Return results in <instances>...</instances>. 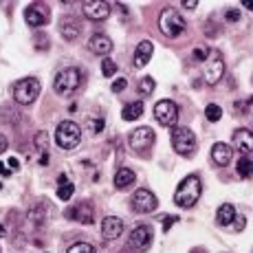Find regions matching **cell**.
Listing matches in <instances>:
<instances>
[{"instance_id":"36","label":"cell","mask_w":253,"mask_h":253,"mask_svg":"<svg viewBox=\"0 0 253 253\" xmlns=\"http://www.w3.org/2000/svg\"><path fill=\"white\" fill-rule=\"evenodd\" d=\"M91 128H93V132H101L104 130V119H95V121L91 119Z\"/></svg>"},{"instance_id":"17","label":"cell","mask_w":253,"mask_h":253,"mask_svg":"<svg viewBox=\"0 0 253 253\" xmlns=\"http://www.w3.org/2000/svg\"><path fill=\"white\" fill-rule=\"evenodd\" d=\"M231 157H234V150H231L227 143L218 141V143L211 145V158H214L216 165H220V167L229 165V163H231Z\"/></svg>"},{"instance_id":"24","label":"cell","mask_w":253,"mask_h":253,"mask_svg":"<svg viewBox=\"0 0 253 253\" xmlns=\"http://www.w3.org/2000/svg\"><path fill=\"white\" fill-rule=\"evenodd\" d=\"M236 172L240 178H253V161L249 157H240L238 165H236Z\"/></svg>"},{"instance_id":"6","label":"cell","mask_w":253,"mask_h":253,"mask_svg":"<svg viewBox=\"0 0 253 253\" xmlns=\"http://www.w3.org/2000/svg\"><path fill=\"white\" fill-rule=\"evenodd\" d=\"M55 141L62 150L77 148L81 141V128L75 121H62V124H58V130H55Z\"/></svg>"},{"instance_id":"28","label":"cell","mask_w":253,"mask_h":253,"mask_svg":"<svg viewBox=\"0 0 253 253\" xmlns=\"http://www.w3.org/2000/svg\"><path fill=\"white\" fill-rule=\"evenodd\" d=\"M66 253H97V251H95V247L88 242H77V244H73Z\"/></svg>"},{"instance_id":"29","label":"cell","mask_w":253,"mask_h":253,"mask_svg":"<svg viewBox=\"0 0 253 253\" xmlns=\"http://www.w3.org/2000/svg\"><path fill=\"white\" fill-rule=\"evenodd\" d=\"M101 73L104 77H112L117 73V64L112 60H101Z\"/></svg>"},{"instance_id":"22","label":"cell","mask_w":253,"mask_h":253,"mask_svg":"<svg viewBox=\"0 0 253 253\" xmlns=\"http://www.w3.org/2000/svg\"><path fill=\"white\" fill-rule=\"evenodd\" d=\"M60 33H62L64 40H68V42H73V40L79 35V27H77V20L73 18H64L62 22H60Z\"/></svg>"},{"instance_id":"3","label":"cell","mask_w":253,"mask_h":253,"mask_svg":"<svg viewBox=\"0 0 253 253\" xmlns=\"http://www.w3.org/2000/svg\"><path fill=\"white\" fill-rule=\"evenodd\" d=\"M158 31H161L165 38H178V35L185 31V20L181 18L176 9L167 7V9L161 11L158 16Z\"/></svg>"},{"instance_id":"8","label":"cell","mask_w":253,"mask_h":253,"mask_svg":"<svg viewBox=\"0 0 253 253\" xmlns=\"http://www.w3.org/2000/svg\"><path fill=\"white\" fill-rule=\"evenodd\" d=\"M152 238H154V231L150 224H137L132 231H130V238H128V244L132 251L137 253H143L150 249L152 244Z\"/></svg>"},{"instance_id":"4","label":"cell","mask_w":253,"mask_h":253,"mask_svg":"<svg viewBox=\"0 0 253 253\" xmlns=\"http://www.w3.org/2000/svg\"><path fill=\"white\" fill-rule=\"evenodd\" d=\"M40 91H42V84L38 77H24L14 84V99L22 106H29L38 99Z\"/></svg>"},{"instance_id":"43","label":"cell","mask_w":253,"mask_h":253,"mask_svg":"<svg viewBox=\"0 0 253 253\" xmlns=\"http://www.w3.org/2000/svg\"><path fill=\"white\" fill-rule=\"evenodd\" d=\"M190 253H207V251H205V249H191Z\"/></svg>"},{"instance_id":"41","label":"cell","mask_w":253,"mask_h":253,"mask_svg":"<svg viewBox=\"0 0 253 253\" xmlns=\"http://www.w3.org/2000/svg\"><path fill=\"white\" fill-rule=\"evenodd\" d=\"M9 167H11V170H18V167H20L18 158H9Z\"/></svg>"},{"instance_id":"32","label":"cell","mask_w":253,"mask_h":253,"mask_svg":"<svg viewBox=\"0 0 253 253\" xmlns=\"http://www.w3.org/2000/svg\"><path fill=\"white\" fill-rule=\"evenodd\" d=\"M161 222H163V231H170V227H172L174 222H178V218L176 216H161Z\"/></svg>"},{"instance_id":"13","label":"cell","mask_w":253,"mask_h":253,"mask_svg":"<svg viewBox=\"0 0 253 253\" xmlns=\"http://www.w3.org/2000/svg\"><path fill=\"white\" fill-rule=\"evenodd\" d=\"M24 20H27V24H29V27H33V29L44 27V24L48 22V9H47V5H40V2L29 5L27 9H24Z\"/></svg>"},{"instance_id":"1","label":"cell","mask_w":253,"mask_h":253,"mask_svg":"<svg viewBox=\"0 0 253 253\" xmlns=\"http://www.w3.org/2000/svg\"><path fill=\"white\" fill-rule=\"evenodd\" d=\"M203 194V185H201V178L190 174L185 176L176 187V194H174V203H176L181 209H191V207L198 203Z\"/></svg>"},{"instance_id":"35","label":"cell","mask_w":253,"mask_h":253,"mask_svg":"<svg viewBox=\"0 0 253 253\" xmlns=\"http://www.w3.org/2000/svg\"><path fill=\"white\" fill-rule=\"evenodd\" d=\"M35 48L47 51V48H48V38H47V35H38V38H35Z\"/></svg>"},{"instance_id":"18","label":"cell","mask_w":253,"mask_h":253,"mask_svg":"<svg viewBox=\"0 0 253 253\" xmlns=\"http://www.w3.org/2000/svg\"><path fill=\"white\" fill-rule=\"evenodd\" d=\"M88 48H91L93 53H97V55H108V53L112 51V40L104 33H95L88 40Z\"/></svg>"},{"instance_id":"12","label":"cell","mask_w":253,"mask_h":253,"mask_svg":"<svg viewBox=\"0 0 253 253\" xmlns=\"http://www.w3.org/2000/svg\"><path fill=\"white\" fill-rule=\"evenodd\" d=\"M81 9H84V16L88 20L101 22V20H106L110 16V2H106V0H86L81 5Z\"/></svg>"},{"instance_id":"33","label":"cell","mask_w":253,"mask_h":253,"mask_svg":"<svg viewBox=\"0 0 253 253\" xmlns=\"http://www.w3.org/2000/svg\"><path fill=\"white\" fill-rule=\"evenodd\" d=\"M126 86H128V79H126V77H119V79L112 81V93H121Z\"/></svg>"},{"instance_id":"40","label":"cell","mask_w":253,"mask_h":253,"mask_svg":"<svg viewBox=\"0 0 253 253\" xmlns=\"http://www.w3.org/2000/svg\"><path fill=\"white\" fill-rule=\"evenodd\" d=\"M9 170H7V167H5V163H0V176H9Z\"/></svg>"},{"instance_id":"34","label":"cell","mask_w":253,"mask_h":253,"mask_svg":"<svg viewBox=\"0 0 253 253\" xmlns=\"http://www.w3.org/2000/svg\"><path fill=\"white\" fill-rule=\"evenodd\" d=\"M224 18H227V22H236V20H240V11L238 9H227L224 11Z\"/></svg>"},{"instance_id":"39","label":"cell","mask_w":253,"mask_h":253,"mask_svg":"<svg viewBox=\"0 0 253 253\" xmlns=\"http://www.w3.org/2000/svg\"><path fill=\"white\" fill-rule=\"evenodd\" d=\"M183 7H187V9H194V7H198V2H196V0H185V2H183Z\"/></svg>"},{"instance_id":"11","label":"cell","mask_w":253,"mask_h":253,"mask_svg":"<svg viewBox=\"0 0 253 253\" xmlns=\"http://www.w3.org/2000/svg\"><path fill=\"white\" fill-rule=\"evenodd\" d=\"M205 79H207V84H218L220 81V77L224 75V62H222V55L220 53H211L209 58L205 60Z\"/></svg>"},{"instance_id":"21","label":"cell","mask_w":253,"mask_h":253,"mask_svg":"<svg viewBox=\"0 0 253 253\" xmlns=\"http://www.w3.org/2000/svg\"><path fill=\"white\" fill-rule=\"evenodd\" d=\"M236 207L231 205V203H222V205L218 207V211H216V220H218V224H222V227H229L231 222L236 220Z\"/></svg>"},{"instance_id":"44","label":"cell","mask_w":253,"mask_h":253,"mask_svg":"<svg viewBox=\"0 0 253 253\" xmlns=\"http://www.w3.org/2000/svg\"><path fill=\"white\" fill-rule=\"evenodd\" d=\"M0 253H2V251H0Z\"/></svg>"},{"instance_id":"31","label":"cell","mask_w":253,"mask_h":253,"mask_svg":"<svg viewBox=\"0 0 253 253\" xmlns=\"http://www.w3.org/2000/svg\"><path fill=\"white\" fill-rule=\"evenodd\" d=\"M35 148H38L40 152H47V132L35 134Z\"/></svg>"},{"instance_id":"2","label":"cell","mask_w":253,"mask_h":253,"mask_svg":"<svg viewBox=\"0 0 253 253\" xmlns=\"http://www.w3.org/2000/svg\"><path fill=\"white\" fill-rule=\"evenodd\" d=\"M81 86V71L79 68H64L55 75V81H53V91L62 97H68Z\"/></svg>"},{"instance_id":"10","label":"cell","mask_w":253,"mask_h":253,"mask_svg":"<svg viewBox=\"0 0 253 253\" xmlns=\"http://www.w3.org/2000/svg\"><path fill=\"white\" fill-rule=\"evenodd\" d=\"M130 203H132V209L137 211V214H150V211H154L158 207L157 196H154L150 190H145V187L134 191Z\"/></svg>"},{"instance_id":"16","label":"cell","mask_w":253,"mask_h":253,"mask_svg":"<svg viewBox=\"0 0 253 253\" xmlns=\"http://www.w3.org/2000/svg\"><path fill=\"white\" fill-rule=\"evenodd\" d=\"M124 234V220L117 218V216H106L104 222H101V236L106 240H115Z\"/></svg>"},{"instance_id":"23","label":"cell","mask_w":253,"mask_h":253,"mask_svg":"<svg viewBox=\"0 0 253 253\" xmlns=\"http://www.w3.org/2000/svg\"><path fill=\"white\" fill-rule=\"evenodd\" d=\"M141 115H143V101H134V104H128L124 108V112H121L124 121H134V119H139Z\"/></svg>"},{"instance_id":"38","label":"cell","mask_w":253,"mask_h":253,"mask_svg":"<svg viewBox=\"0 0 253 253\" xmlns=\"http://www.w3.org/2000/svg\"><path fill=\"white\" fill-rule=\"evenodd\" d=\"M7 148H9V141H7V137H5V134H0V154L5 152Z\"/></svg>"},{"instance_id":"42","label":"cell","mask_w":253,"mask_h":253,"mask_svg":"<svg viewBox=\"0 0 253 253\" xmlns=\"http://www.w3.org/2000/svg\"><path fill=\"white\" fill-rule=\"evenodd\" d=\"M242 7H247L249 11H253V0H242Z\"/></svg>"},{"instance_id":"9","label":"cell","mask_w":253,"mask_h":253,"mask_svg":"<svg viewBox=\"0 0 253 253\" xmlns=\"http://www.w3.org/2000/svg\"><path fill=\"white\" fill-rule=\"evenodd\" d=\"M154 119L161 126H174L178 121V106L172 99H163L154 106Z\"/></svg>"},{"instance_id":"14","label":"cell","mask_w":253,"mask_h":253,"mask_svg":"<svg viewBox=\"0 0 253 253\" xmlns=\"http://www.w3.org/2000/svg\"><path fill=\"white\" fill-rule=\"evenodd\" d=\"M66 216L71 220L81 222V224H93V222H95V207H93V203L81 201V203H77L73 209H68Z\"/></svg>"},{"instance_id":"15","label":"cell","mask_w":253,"mask_h":253,"mask_svg":"<svg viewBox=\"0 0 253 253\" xmlns=\"http://www.w3.org/2000/svg\"><path fill=\"white\" fill-rule=\"evenodd\" d=\"M231 141H234V148L238 150L242 157H247V154L253 152V132L249 128L234 130V137H231Z\"/></svg>"},{"instance_id":"30","label":"cell","mask_w":253,"mask_h":253,"mask_svg":"<svg viewBox=\"0 0 253 253\" xmlns=\"http://www.w3.org/2000/svg\"><path fill=\"white\" fill-rule=\"evenodd\" d=\"M207 58H209V48H205V47L194 48V60L196 62H205Z\"/></svg>"},{"instance_id":"5","label":"cell","mask_w":253,"mask_h":253,"mask_svg":"<svg viewBox=\"0 0 253 253\" xmlns=\"http://www.w3.org/2000/svg\"><path fill=\"white\" fill-rule=\"evenodd\" d=\"M196 145H198V141H196L194 130L185 128V126H178V128L172 130V148L176 154L191 157L196 152Z\"/></svg>"},{"instance_id":"26","label":"cell","mask_w":253,"mask_h":253,"mask_svg":"<svg viewBox=\"0 0 253 253\" xmlns=\"http://www.w3.org/2000/svg\"><path fill=\"white\" fill-rule=\"evenodd\" d=\"M205 117H207V121L216 124V121H220V117H222V108H220V106H216V104H209L205 108Z\"/></svg>"},{"instance_id":"7","label":"cell","mask_w":253,"mask_h":253,"mask_svg":"<svg viewBox=\"0 0 253 253\" xmlns=\"http://www.w3.org/2000/svg\"><path fill=\"white\" fill-rule=\"evenodd\" d=\"M154 130L150 126H141V128L132 130L130 134V148L134 150L137 154H148L150 148L154 145Z\"/></svg>"},{"instance_id":"27","label":"cell","mask_w":253,"mask_h":253,"mask_svg":"<svg viewBox=\"0 0 253 253\" xmlns=\"http://www.w3.org/2000/svg\"><path fill=\"white\" fill-rule=\"evenodd\" d=\"M154 86H157V84H154V79L152 77H143V79L139 81V95H152L154 93Z\"/></svg>"},{"instance_id":"37","label":"cell","mask_w":253,"mask_h":253,"mask_svg":"<svg viewBox=\"0 0 253 253\" xmlns=\"http://www.w3.org/2000/svg\"><path fill=\"white\" fill-rule=\"evenodd\" d=\"M244 222H247V220H244L242 216H236V227H234V231H242V229H244Z\"/></svg>"},{"instance_id":"20","label":"cell","mask_w":253,"mask_h":253,"mask_svg":"<svg viewBox=\"0 0 253 253\" xmlns=\"http://www.w3.org/2000/svg\"><path fill=\"white\" fill-rule=\"evenodd\" d=\"M137 183V174L128 167H121L119 172L115 174V187L117 190H130V187Z\"/></svg>"},{"instance_id":"19","label":"cell","mask_w":253,"mask_h":253,"mask_svg":"<svg viewBox=\"0 0 253 253\" xmlns=\"http://www.w3.org/2000/svg\"><path fill=\"white\" fill-rule=\"evenodd\" d=\"M152 53H154V44L150 42V40H143V42H139L137 51H134V66H137V68H143L145 64L150 62Z\"/></svg>"},{"instance_id":"25","label":"cell","mask_w":253,"mask_h":253,"mask_svg":"<svg viewBox=\"0 0 253 253\" xmlns=\"http://www.w3.org/2000/svg\"><path fill=\"white\" fill-rule=\"evenodd\" d=\"M75 194V183H60L58 187V198L60 201H71V196Z\"/></svg>"}]
</instances>
